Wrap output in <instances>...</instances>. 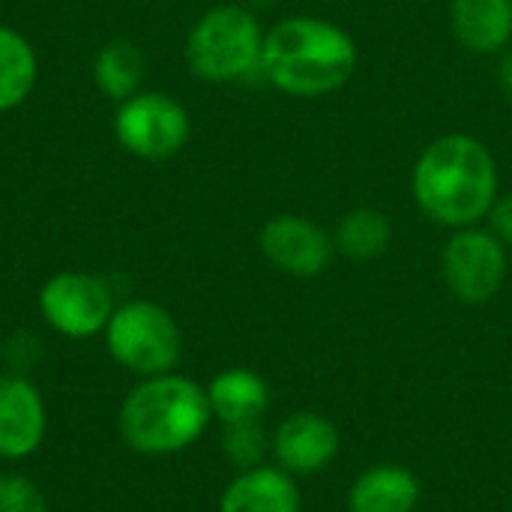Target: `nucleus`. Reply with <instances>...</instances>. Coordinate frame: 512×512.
<instances>
[{"mask_svg": "<svg viewBox=\"0 0 512 512\" xmlns=\"http://www.w3.org/2000/svg\"><path fill=\"white\" fill-rule=\"evenodd\" d=\"M222 450H225V456H228L237 468H243V471L258 468V465H261V459H264V450H267L261 420L225 426Z\"/></svg>", "mask_w": 512, "mask_h": 512, "instance_id": "6ab92c4d", "label": "nucleus"}, {"mask_svg": "<svg viewBox=\"0 0 512 512\" xmlns=\"http://www.w3.org/2000/svg\"><path fill=\"white\" fill-rule=\"evenodd\" d=\"M357 69L351 33L318 15H291L264 33V78L300 99H318L342 90Z\"/></svg>", "mask_w": 512, "mask_h": 512, "instance_id": "f03ea898", "label": "nucleus"}, {"mask_svg": "<svg viewBox=\"0 0 512 512\" xmlns=\"http://www.w3.org/2000/svg\"><path fill=\"white\" fill-rule=\"evenodd\" d=\"M207 402L213 417L225 426L261 420L270 405V387L252 369H225L207 387Z\"/></svg>", "mask_w": 512, "mask_h": 512, "instance_id": "2eb2a0df", "label": "nucleus"}, {"mask_svg": "<svg viewBox=\"0 0 512 512\" xmlns=\"http://www.w3.org/2000/svg\"><path fill=\"white\" fill-rule=\"evenodd\" d=\"M213 411L207 390L180 375H153L144 378L120 408V435L123 441L144 456H168L192 447Z\"/></svg>", "mask_w": 512, "mask_h": 512, "instance_id": "7ed1b4c3", "label": "nucleus"}, {"mask_svg": "<svg viewBox=\"0 0 512 512\" xmlns=\"http://www.w3.org/2000/svg\"><path fill=\"white\" fill-rule=\"evenodd\" d=\"M93 81L102 96L111 102H126L129 96L141 93L144 81V54L129 39L105 42L93 57Z\"/></svg>", "mask_w": 512, "mask_h": 512, "instance_id": "dca6fc26", "label": "nucleus"}, {"mask_svg": "<svg viewBox=\"0 0 512 512\" xmlns=\"http://www.w3.org/2000/svg\"><path fill=\"white\" fill-rule=\"evenodd\" d=\"M498 84H501L504 96L512 102V51L504 54V60H501V66H498Z\"/></svg>", "mask_w": 512, "mask_h": 512, "instance_id": "4be33fe9", "label": "nucleus"}, {"mask_svg": "<svg viewBox=\"0 0 512 512\" xmlns=\"http://www.w3.org/2000/svg\"><path fill=\"white\" fill-rule=\"evenodd\" d=\"M219 512H300V492L282 468H249L228 483Z\"/></svg>", "mask_w": 512, "mask_h": 512, "instance_id": "f8f14e48", "label": "nucleus"}, {"mask_svg": "<svg viewBox=\"0 0 512 512\" xmlns=\"http://www.w3.org/2000/svg\"><path fill=\"white\" fill-rule=\"evenodd\" d=\"M489 231L504 243L512 246V192L510 195H498V201L489 210Z\"/></svg>", "mask_w": 512, "mask_h": 512, "instance_id": "412c9836", "label": "nucleus"}, {"mask_svg": "<svg viewBox=\"0 0 512 512\" xmlns=\"http://www.w3.org/2000/svg\"><path fill=\"white\" fill-rule=\"evenodd\" d=\"M417 207L438 225L471 228L498 201V165L492 150L465 132L435 138L411 174Z\"/></svg>", "mask_w": 512, "mask_h": 512, "instance_id": "f257e3e1", "label": "nucleus"}, {"mask_svg": "<svg viewBox=\"0 0 512 512\" xmlns=\"http://www.w3.org/2000/svg\"><path fill=\"white\" fill-rule=\"evenodd\" d=\"M441 270L456 300L486 303L507 279V246L489 228H456L441 252Z\"/></svg>", "mask_w": 512, "mask_h": 512, "instance_id": "0eeeda50", "label": "nucleus"}, {"mask_svg": "<svg viewBox=\"0 0 512 512\" xmlns=\"http://www.w3.org/2000/svg\"><path fill=\"white\" fill-rule=\"evenodd\" d=\"M45 438V405L21 375H0V459H27Z\"/></svg>", "mask_w": 512, "mask_h": 512, "instance_id": "9b49d317", "label": "nucleus"}, {"mask_svg": "<svg viewBox=\"0 0 512 512\" xmlns=\"http://www.w3.org/2000/svg\"><path fill=\"white\" fill-rule=\"evenodd\" d=\"M189 132V111L168 93L141 90L114 111L117 144L147 162H162L180 153L189 141Z\"/></svg>", "mask_w": 512, "mask_h": 512, "instance_id": "423d86ee", "label": "nucleus"}, {"mask_svg": "<svg viewBox=\"0 0 512 512\" xmlns=\"http://www.w3.org/2000/svg\"><path fill=\"white\" fill-rule=\"evenodd\" d=\"M114 309L117 306L111 288L93 273H57L39 291V312L45 324L69 339H90L105 333Z\"/></svg>", "mask_w": 512, "mask_h": 512, "instance_id": "6e6552de", "label": "nucleus"}, {"mask_svg": "<svg viewBox=\"0 0 512 512\" xmlns=\"http://www.w3.org/2000/svg\"><path fill=\"white\" fill-rule=\"evenodd\" d=\"M258 246H261V255L276 270L297 276V279H309L327 270L333 249H336L333 237H327L321 225L294 213L267 219L258 234Z\"/></svg>", "mask_w": 512, "mask_h": 512, "instance_id": "1a4fd4ad", "label": "nucleus"}, {"mask_svg": "<svg viewBox=\"0 0 512 512\" xmlns=\"http://www.w3.org/2000/svg\"><path fill=\"white\" fill-rule=\"evenodd\" d=\"M261 54L264 30L258 18L237 3L207 9L186 36L189 69L210 84H231L249 78L261 69Z\"/></svg>", "mask_w": 512, "mask_h": 512, "instance_id": "20e7f679", "label": "nucleus"}, {"mask_svg": "<svg viewBox=\"0 0 512 512\" xmlns=\"http://www.w3.org/2000/svg\"><path fill=\"white\" fill-rule=\"evenodd\" d=\"M39 60L27 36L0 24V114L18 108L36 87Z\"/></svg>", "mask_w": 512, "mask_h": 512, "instance_id": "f3484780", "label": "nucleus"}, {"mask_svg": "<svg viewBox=\"0 0 512 512\" xmlns=\"http://www.w3.org/2000/svg\"><path fill=\"white\" fill-rule=\"evenodd\" d=\"M420 483L402 465H375L357 477L348 495L351 512H414Z\"/></svg>", "mask_w": 512, "mask_h": 512, "instance_id": "4468645a", "label": "nucleus"}, {"mask_svg": "<svg viewBox=\"0 0 512 512\" xmlns=\"http://www.w3.org/2000/svg\"><path fill=\"white\" fill-rule=\"evenodd\" d=\"M393 240V225L378 207H357L342 216L333 234V246L351 261H375L387 252Z\"/></svg>", "mask_w": 512, "mask_h": 512, "instance_id": "a211bd4d", "label": "nucleus"}, {"mask_svg": "<svg viewBox=\"0 0 512 512\" xmlns=\"http://www.w3.org/2000/svg\"><path fill=\"white\" fill-rule=\"evenodd\" d=\"M450 24L471 54H498L512 42V0H450Z\"/></svg>", "mask_w": 512, "mask_h": 512, "instance_id": "ddd939ff", "label": "nucleus"}, {"mask_svg": "<svg viewBox=\"0 0 512 512\" xmlns=\"http://www.w3.org/2000/svg\"><path fill=\"white\" fill-rule=\"evenodd\" d=\"M273 453L282 471L306 477L324 471L339 453V432L321 414H294L273 435Z\"/></svg>", "mask_w": 512, "mask_h": 512, "instance_id": "9d476101", "label": "nucleus"}, {"mask_svg": "<svg viewBox=\"0 0 512 512\" xmlns=\"http://www.w3.org/2000/svg\"><path fill=\"white\" fill-rule=\"evenodd\" d=\"M105 348L123 369L153 378L168 375L180 360V327L171 312L150 300H129L114 309L105 327Z\"/></svg>", "mask_w": 512, "mask_h": 512, "instance_id": "39448f33", "label": "nucleus"}, {"mask_svg": "<svg viewBox=\"0 0 512 512\" xmlns=\"http://www.w3.org/2000/svg\"><path fill=\"white\" fill-rule=\"evenodd\" d=\"M45 495L36 483L15 474H0V512H45Z\"/></svg>", "mask_w": 512, "mask_h": 512, "instance_id": "aec40b11", "label": "nucleus"}]
</instances>
